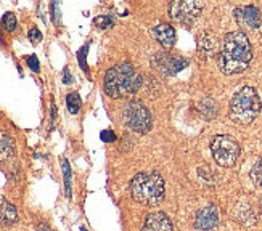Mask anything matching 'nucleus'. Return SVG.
Returning <instances> with one entry per match:
<instances>
[{
    "mask_svg": "<svg viewBox=\"0 0 262 231\" xmlns=\"http://www.w3.org/2000/svg\"><path fill=\"white\" fill-rule=\"evenodd\" d=\"M253 60V47L248 36L242 31L229 32L224 37L219 52V67L224 74H240Z\"/></svg>",
    "mask_w": 262,
    "mask_h": 231,
    "instance_id": "f257e3e1",
    "label": "nucleus"
},
{
    "mask_svg": "<svg viewBox=\"0 0 262 231\" xmlns=\"http://www.w3.org/2000/svg\"><path fill=\"white\" fill-rule=\"evenodd\" d=\"M103 85L108 97L121 100L139 94L142 87V76L135 71L130 63H119L106 71Z\"/></svg>",
    "mask_w": 262,
    "mask_h": 231,
    "instance_id": "f03ea898",
    "label": "nucleus"
},
{
    "mask_svg": "<svg viewBox=\"0 0 262 231\" xmlns=\"http://www.w3.org/2000/svg\"><path fill=\"white\" fill-rule=\"evenodd\" d=\"M164 178L158 172H142L137 173L130 181L132 198L143 205H158L164 199Z\"/></svg>",
    "mask_w": 262,
    "mask_h": 231,
    "instance_id": "7ed1b4c3",
    "label": "nucleus"
},
{
    "mask_svg": "<svg viewBox=\"0 0 262 231\" xmlns=\"http://www.w3.org/2000/svg\"><path fill=\"white\" fill-rule=\"evenodd\" d=\"M262 101L253 87H243L236 91L230 101V119L240 125L251 124L260 112Z\"/></svg>",
    "mask_w": 262,
    "mask_h": 231,
    "instance_id": "20e7f679",
    "label": "nucleus"
},
{
    "mask_svg": "<svg viewBox=\"0 0 262 231\" xmlns=\"http://www.w3.org/2000/svg\"><path fill=\"white\" fill-rule=\"evenodd\" d=\"M211 153L221 167H232L240 156V145L230 135H217L211 142Z\"/></svg>",
    "mask_w": 262,
    "mask_h": 231,
    "instance_id": "39448f33",
    "label": "nucleus"
},
{
    "mask_svg": "<svg viewBox=\"0 0 262 231\" xmlns=\"http://www.w3.org/2000/svg\"><path fill=\"white\" fill-rule=\"evenodd\" d=\"M124 119L129 125V129L135 133H146L153 127L151 112L142 101H130L124 109Z\"/></svg>",
    "mask_w": 262,
    "mask_h": 231,
    "instance_id": "423d86ee",
    "label": "nucleus"
},
{
    "mask_svg": "<svg viewBox=\"0 0 262 231\" xmlns=\"http://www.w3.org/2000/svg\"><path fill=\"white\" fill-rule=\"evenodd\" d=\"M203 11V2L200 0H176L169 5V16L180 25H191Z\"/></svg>",
    "mask_w": 262,
    "mask_h": 231,
    "instance_id": "0eeeda50",
    "label": "nucleus"
},
{
    "mask_svg": "<svg viewBox=\"0 0 262 231\" xmlns=\"http://www.w3.org/2000/svg\"><path fill=\"white\" fill-rule=\"evenodd\" d=\"M153 67L159 71L163 76H174L179 71H182L185 66H188V61L182 56H172L167 53H156L151 58Z\"/></svg>",
    "mask_w": 262,
    "mask_h": 231,
    "instance_id": "6e6552de",
    "label": "nucleus"
},
{
    "mask_svg": "<svg viewBox=\"0 0 262 231\" xmlns=\"http://www.w3.org/2000/svg\"><path fill=\"white\" fill-rule=\"evenodd\" d=\"M235 19L240 26L248 29H257L260 26V11L254 5H246L235 10Z\"/></svg>",
    "mask_w": 262,
    "mask_h": 231,
    "instance_id": "1a4fd4ad",
    "label": "nucleus"
},
{
    "mask_svg": "<svg viewBox=\"0 0 262 231\" xmlns=\"http://www.w3.org/2000/svg\"><path fill=\"white\" fill-rule=\"evenodd\" d=\"M217 223H219V212H217V207L215 205H212V204L204 205L203 209H200L196 212L195 226L198 229H212Z\"/></svg>",
    "mask_w": 262,
    "mask_h": 231,
    "instance_id": "9d476101",
    "label": "nucleus"
},
{
    "mask_svg": "<svg viewBox=\"0 0 262 231\" xmlns=\"http://www.w3.org/2000/svg\"><path fill=\"white\" fill-rule=\"evenodd\" d=\"M142 231H174V226L164 212H153L145 218Z\"/></svg>",
    "mask_w": 262,
    "mask_h": 231,
    "instance_id": "9b49d317",
    "label": "nucleus"
},
{
    "mask_svg": "<svg viewBox=\"0 0 262 231\" xmlns=\"http://www.w3.org/2000/svg\"><path fill=\"white\" fill-rule=\"evenodd\" d=\"M233 218L242 225H254L257 222V215L253 209V205L246 202V201H240L235 207H233Z\"/></svg>",
    "mask_w": 262,
    "mask_h": 231,
    "instance_id": "f8f14e48",
    "label": "nucleus"
},
{
    "mask_svg": "<svg viewBox=\"0 0 262 231\" xmlns=\"http://www.w3.org/2000/svg\"><path fill=\"white\" fill-rule=\"evenodd\" d=\"M153 36L166 49H170L176 43V31L170 25H166V22L153 29Z\"/></svg>",
    "mask_w": 262,
    "mask_h": 231,
    "instance_id": "ddd939ff",
    "label": "nucleus"
},
{
    "mask_svg": "<svg viewBox=\"0 0 262 231\" xmlns=\"http://www.w3.org/2000/svg\"><path fill=\"white\" fill-rule=\"evenodd\" d=\"M16 222H18L16 207L8 201H2V204H0V225L10 226Z\"/></svg>",
    "mask_w": 262,
    "mask_h": 231,
    "instance_id": "4468645a",
    "label": "nucleus"
},
{
    "mask_svg": "<svg viewBox=\"0 0 262 231\" xmlns=\"http://www.w3.org/2000/svg\"><path fill=\"white\" fill-rule=\"evenodd\" d=\"M15 154V143L13 138L5 132H0V160H8Z\"/></svg>",
    "mask_w": 262,
    "mask_h": 231,
    "instance_id": "2eb2a0df",
    "label": "nucleus"
},
{
    "mask_svg": "<svg viewBox=\"0 0 262 231\" xmlns=\"http://www.w3.org/2000/svg\"><path fill=\"white\" fill-rule=\"evenodd\" d=\"M140 94H143L146 98H155L159 94V84L158 80L151 76H142V87Z\"/></svg>",
    "mask_w": 262,
    "mask_h": 231,
    "instance_id": "dca6fc26",
    "label": "nucleus"
},
{
    "mask_svg": "<svg viewBox=\"0 0 262 231\" xmlns=\"http://www.w3.org/2000/svg\"><path fill=\"white\" fill-rule=\"evenodd\" d=\"M200 53L204 55V56H211L215 49H217V42H215V37L212 36V34H203V36L200 37Z\"/></svg>",
    "mask_w": 262,
    "mask_h": 231,
    "instance_id": "f3484780",
    "label": "nucleus"
},
{
    "mask_svg": "<svg viewBox=\"0 0 262 231\" xmlns=\"http://www.w3.org/2000/svg\"><path fill=\"white\" fill-rule=\"evenodd\" d=\"M198 111L204 119H214L217 115V106H215V101L211 98H204L198 103Z\"/></svg>",
    "mask_w": 262,
    "mask_h": 231,
    "instance_id": "a211bd4d",
    "label": "nucleus"
},
{
    "mask_svg": "<svg viewBox=\"0 0 262 231\" xmlns=\"http://www.w3.org/2000/svg\"><path fill=\"white\" fill-rule=\"evenodd\" d=\"M66 105H68V109H70V112L77 114L79 109H81V105H82L81 97H79L76 91H71V94L66 97Z\"/></svg>",
    "mask_w": 262,
    "mask_h": 231,
    "instance_id": "6ab92c4d",
    "label": "nucleus"
},
{
    "mask_svg": "<svg viewBox=\"0 0 262 231\" xmlns=\"http://www.w3.org/2000/svg\"><path fill=\"white\" fill-rule=\"evenodd\" d=\"M63 173H64V188H66V196L68 198H71V169H70V164H68V160L63 159Z\"/></svg>",
    "mask_w": 262,
    "mask_h": 231,
    "instance_id": "aec40b11",
    "label": "nucleus"
},
{
    "mask_svg": "<svg viewBox=\"0 0 262 231\" xmlns=\"http://www.w3.org/2000/svg\"><path fill=\"white\" fill-rule=\"evenodd\" d=\"M251 180L254 181L256 187L262 188V157L254 164V167L251 169Z\"/></svg>",
    "mask_w": 262,
    "mask_h": 231,
    "instance_id": "412c9836",
    "label": "nucleus"
},
{
    "mask_svg": "<svg viewBox=\"0 0 262 231\" xmlns=\"http://www.w3.org/2000/svg\"><path fill=\"white\" fill-rule=\"evenodd\" d=\"M2 26L7 29V31H15L16 28V16L13 13H5L4 18H2Z\"/></svg>",
    "mask_w": 262,
    "mask_h": 231,
    "instance_id": "4be33fe9",
    "label": "nucleus"
},
{
    "mask_svg": "<svg viewBox=\"0 0 262 231\" xmlns=\"http://www.w3.org/2000/svg\"><path fill=\"white\" fill-rule=\"evenodd\" d=\"M94 25L98 26L100 29H106L113 25V18L111 16H98L94 19Z\"/></svg>",
    "mask_w": 262,
    "mask_h": 231,
    "instance_id": "5701e85b",
    "label": "nucleus"
},
{
    "mask_svg": "<svg viewBox=\"0 0 262 231\" xmlns=\"http://www.w3.org/2000/svg\"><path fill=\"white\" fill-rule=\"evenodd\" d=\"M29 40L32 42V43H37L39 40H42V32L37 29V28H32L31 31H29Z\"/></svg>",
    "mask_w": 262,
    "mask_h": 231,
    "instance_id": "b1692460",
    "label": "nucleus"
},
{
    "mask_svg": "<svg viewBox=\"0 0 262 231\" xmlns=\"http://www.w3.org/2000/svg\"><path fill=\"white\" fill-rule=\"evenodd\" d=\"M28 64H29V67L32 69V71H39V61H37V58L36 56H28Z\"/></svg>",
    "mask_w": 262,
    "mask_h": 231,
    "instance_id": "393cba45",
    "label": "nucleus"
},
{
    "mask_svg": "<svg viewBox=\"0 0 262 231\" xmlns=\"http://www.w3.org/2000/svg\"><path fill=\"white\" fill-rule=\"evenodd\" d=\"M101 140H105V142H115L116 140V136L115 133H113L111 130H105V132H101Z\"/></svg>",
    "mask_w": 262,
    "mask_h": 231,
    "instance_id": "a878e982",
    "label": "nucleus"
},
{
    "mask_svg": "<svg viewBox=\"0 0 262 231\" xmlns=\"http://www.w3.org/2000/svg\"><path fill=\"white\" fill-rule=\"evenodd\" d=\"M63 82L64 84H70L71 82V74H70V71H68V69H64V79H63Z\"/></svg>",
    "mask_w": 262,
    "mask_h": 231,
    "instance_id": "bb28decb",
    "label": "nucleus"
},
{
    "mask_svg": "<svg viewBox=\"0 0 262 231\" xmlns=\"http://www.w3.org/2000/svg\"><path fill=\"white\" fill-rule=\"evenodd\" d=\"M37 231H52V228L49 225H45V223H40L39 228H37Z\"/></svg>",
    "mask_w": 262,
    "mask_h": 231,
    "instance_id": "cd10ccee",
    "label": "nucleus"
},
{
    "mask_svg": "<svg viewBox=\"0 0 262 231\" xmlns=\"http://www.w3.org/2000/svg\"><path fill=\"white\" fill-rule=\"evenodd\" d=\"M82 231H85V229H84V228H82Z\"/></svg>",
    "mask_w": 262,
    "mask_h": 231,
    "instance_id": "c85d7f7f",
    "label": "nucleus"
},
{
    "mask_svg": "<svg viewBox=\"0 0 262 231\" xmlns=\"http://www.w3.org/2000/svg\"><path fill=\"white\" fill-rule=\"evenodd\" d=\"M260 205H262V201H260Z\"/></svg>",
    "mask_w": 262,
    "mask_h": 231,
    "instance_id": "c756f323",
    "label": "nucleus"
}]
</instances>
